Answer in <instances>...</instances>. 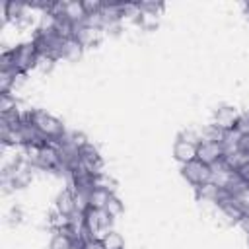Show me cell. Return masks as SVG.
I'll list each match as a JSON object with an SVG mask.
<instances>
[{
  "instance_id": "1",
  "label": "cell",
  "mask_w": 249,
  "mask_h": 249,
  "mask_svg": "<svg viewBox=\"0 0 249 249\" xmlns=\"http://www.w3.org/2000/svg\"><path fill=\"white\" fill-rule=\"evenodd\" d=\"M29 123H31L47 140H56V138H60V136L66 132V130H64V124H62L56 117H53V115H49V113H45V111H39V109L31 111Z\"/></svg>"
},
{
  "instance_id": "2",
  "label": "cell",
  "mask_w": 249,
  "mask_h": 249,
  "mask_svg": "<svg viewBox=\"0 0 249 249\" xmlns=\"http://www.w3.org/2000/svg\"><path fill=\"white\" fill-rule=\"evenodd\" d=\"M14 53V66L19 74H25L29 72L33 66H37V60H39V51L35 47L33 41L29 43H21L18 45L16 49H12Z\"/></svg>"
},
{
  "instance_id": "3",
  "label": "cell",
  "mask_w": 249,
  "mask_h": 249,
  "mask_svg": "<svg viewBox=\"0 0 249 249\" xmlns=\"http://www.w3.org/2000/svg\"><path fill=\"white\" fill-rule=\"evenodd\" d=\"M111 224H113V218H111L105 210L89 208V210L86 212V228H88V231H89L91 237L101 239V237L111 230Z\"/></svg>"
},
{
  "instance_id": "4",
  "label": "cell",
  "mask_w": 249,
  "mask_h": 249,
  "mask_svg": "<svg viewBox=\"0 0 249 249\" xmlns=\"http://www.w3.org/2000/svg\"><path fill=\"white\" fill-rule=\"evenodd\" d=\"M181 175L193 187H200L204 183H210V167L198 160H193V161L181 165Z\"/></svg>"
},
{
  "instance_id": "5",
  "label": "cell",
  "mask_w": 249,
  "mask_h": 249,
  "mask_svg": "<svg viewBox=\"0 0 249 249\" xmlns=\"http://www.w3.org/2000/svg\"><path fill=\"white\" fill-rule=\"evenodd\" d=\"M237 121H239V113H237L233 107H230V105H222V107H218V109L214 111L212 124H214L218 130L228 132V130H233V128H235Z\"/></svg>"
},
{
  "instance_id": "6",
  "label": "cell",
  "mask_w": 249,
  "mask_h": 249,
  "mask_svg": "<svg viewBox=\"0 0 249 249\" xmlns=\"http://www.w3.org/2000/svg\"><path fill=\"white\" fill-rule=\"evenodd\" d=\"M196 160L206 163L208 167L218 163L220 160H224V148L222 142H198V150H196Z\"/></svg>"
},
{
  "instance_id": "7",
  "label": "cell",
  "mask_w": 249,
  "mask_h": 249,
  "mask_svg": "<svg viewBox=\"0 0 249 249\" xmlns=\"http://www.w3.org/2000/svg\"><path fill=\"white\" fill-rule=\"evenodd\" d=\"M35 165L41 167V169H47V171H56L58 165H60V152L51 142H47L45 146L39 148Z\"/></svg>"
},
{
  "instance_id": "8",
  "label": "cell",
  "mask_w": 249,
  "mask_h": 249,
  "mask_svg": "<svg viewBox=\"0 0 249 249\" xmlns=\"http://www.w3.org/2000/svg\"><path fill=\"white\" fill-rule=\"evenodd\" d=\"M80 167L89 171V173H101V167H103V161H101V156L97 152V148L93 144H86L82 150H80Z\"/></svg>"
},
{
  "instance_id": "9",
  "label": "cell",
  "mask_w": 249,
  "mask_h": 249,
  "mask_svg": "<svg viewBox=\"0 0 249 249\" xmlns=\"http://www.w3.org/2000/svg\"><path fill=\"white\" fill-rule=\"evenodd\" d=\"M196 150H198V144L177 138V142H175V146H173V156H175V160H177L181 165H185V163L196 160Z\"/></svg>"
},
{
  "instance_id": "10",
  "label": "cell",
  "mask_w": 249,
  "mask_h": 249,
  "mask_svg": "<svg viewBox=\"0 0 249 249\" xmlns=\"http://www.w3.org/2000/svg\"><path fill=\"white\" fill-rule=\"evenodd\" d=\"M54 210H58L64 216H72L76 212V200H74V193L70 187L58 193L56 202H54Z\"/></svg>"
},
{
  "instance_id": "11",
  "label": "cell",
  "mask_w": 249,
  "mask_h": 249,
  "mask_svg": "<svg viewBox=\"0 0 249 249\" xmlns=\"http://www.w3.org/2000/svg\"><path fill=\"white\" fill-rule=\"evenodd\" d=\"M60 18H66V19H68V21H72L74 25H84L86 10H84L82 2H64L62 16H60Z\"/></svg>"
},
{
  "instance_id": "12",
  "label": "cell",
  "mask_w": 249,
  "mask_h": 249,
  "mask_svg": "<svg viewBox=\"0 0 249 249\" xmlns=\"http://www.w3.org/2000/svg\"><path fill=\"white\" fill-rule=\"evenodd\" d=\"M74 39L86 49V47H91V45H95L99 41V31L91 29V27H86V25H76Z\"/></svg>"
},
{
  "instance_id": "13",
  "label": "cell",
  "mask_w": 249,
  "mask_h": 249,
  "mask_svg": "<svg viewBox=\"0 0 249 249\" xmlns=\"http://www.w3.org/2000/svg\"><path fill=\"white\" fill-rule=\"evenodd\" d=\"M74 239L68 235V230H58L54 231V235L51 237L49 249H74Z\"/></svg>"
},
{
  "instance_id": "14",
  "label": "cell",
  "mask_w": 249,
  "mask_h": 249,
  "mask_svg": "<svg viewBox=\"0 0 249 249\" xmlns=\"http://www.w3.org/2000/svg\"><path fill=\"white\" fill-rule=\"evenodd\" d=\"M84 47L76 41V39H66L62 43V51H60V58H66V60H78L80 54H82Z\"/></svg>"
},
{
  "instance_id": "15",
  "label": "cell",
  "mask_w": 249,
  "mask_h": 249,
  "mask_svg": "<svg viewBox=\"0 0 249 249\" xmlns=\"http://www.w3.org/2000/svg\"><path fill=\"white\" fill-rule=\"evenodd\" d=\"M111 191H105V189H97L93 187L91 193H89V208H95V210H103L107 200L111 198Z\"/></svg>"
},
{
  "instance_id": "16",
  "label": "cell",
  "mask_w": 249,
  "mask_h": 249,
  "mask_svg": "<svg viewBox=\"0 0 249 249\" xmlns=\"http://www.w3.org/2000/svg\"><path fill=\"white\" fill-rule=\"evenodd\" d=\"M218 193H220V189H218L214 183H204V185L196 187V196H198V200H202V202H214V204H216Z\"/></svg>"
},
{
  "instance_id": "17",
  "label": "cell",
  "mask_w": 249,
  "mask_h": 249,
  "mask_svg": "<svg viewBox=\"0 0 249 249\" xmlns=\"http://www.w3.org/2000/svg\"><path fill=\"white\" fill-rule=\"evenodd\" d=\"M25 14V4L21 2H4V19H12L14 23L18 21V18H21Z\"/></svg>"
},
{
  "instance_id": "18",
  "label": "cell",
  "mask_w": 249,
  "mask_h": 249,
  "mask_svg": "<svg viewBox=\"0 0 249 249\" xmlns=\"http://www.w3.org/2000/svg\"><path fill=\"white\" fill-rule=\"evenodd\" d=\"M101 243L105 249H124V239L121 237L119 231L115 230H109L103 237H101Z\"/></svg>"
},
{
  "instance_id": "19",
  "label": "cell",
  "mask_w": 249,
  "mask_h": 249,
  "mask_svg": "<svg viewBox=\"0 0 249 249\" xmlns=\"http://www.w3.org/2000/svg\"><path fill=\"white\" fill-rule=\"evenodd\" d=\"M121 18L138 19L140 18V2H121Z\"/></svg>"
},
{
  "instance_id": "20",
  "label": "cell",
  "mask_w": 249,
  "mask_h": 249,
  "mask_svg": "<svg viewBox=\"0 0 249 249\" xmlns=\"http://www.w3.org/2000/svg\"><path fill=\"white\" fill-rule=\"evenodd\" d=\"M93 187H97V189H105V191H111L113 193V189H115V181L107 175V173H95L93 175Z\"/></svg>"
},
{
  "instance_id": "21",
  "label": "cell",
  "mask_w": 249,
  "mask_h": 249,
  "mask_svg": "<svg viewBox=\"0 0 249 249\" xmlns=\"http://www.w3.org/2000/svg\"><path fill=\"white\" fill-rule=\"evenodd\" d=\"M113 220L117 218V216H121V212H123V202L115 196V195H111V198L107 200V204H105V208H103Z\"/></svg>"
},
{
  "instance_id": "22",
  "label": "cell",
  "mask_w": 249,
  "mask_h": 249,
  "mask_svg": "<svg viewBox=\"0 0 249 249\" xmlns=\"http://www.w3.org/2000/svg\"><path fill=\"white\" fill-rule=\"evenodd\" d=\"M158 16H160V14H152V12H142V10H140L138 23H140L142 27H146V29L156 27V25H158Z\"/></svg>"
},
{
  "instance_id": "23",
  "label": "cell",
  "mask_w": 249,
  "mask_h": 249,
  "mask_svg": "<svg viewBox=\"0 0 249 249\" xmlns=\"http://www.w3.org/2000/svg\"><path fill=\"white\" fill-rule=\"evenodd\" d=\"M103 4H105V2H101V0H82V6H84V10H86V16H89V14H99V12L103 10Z\"/></svg>"
},
{
  "instance_id": "24",
  "label": "cell",
  "mask_w": 249,
  "mask_h": 249,
  "mask_svg": "<svg viewBox=\"0 0 249 249\" xmlns=\"http://www.w3.org/2000/svg\"><path fill=\"white\" fill-rule=\"evenodd\" d=\"M16 99L10 93H0V113H8L12 109H16Z\"/></svg>"
},
{
  "instance_id": "25",
  "label": "cell",
  "mask_w": 249,
  "mask_h": 249,
  "mask_svg": "<svg viewBox=\"0 0 249 249\" xmlns=\"http://www.w3.org/2000/svg\"><path fill=\"white\" fill-rule=\"evenodd\" d=\"M235 130L239 134H249V115H239V121L235 124Z\"/></svg>"
},
{
  "instance_id": "26",
  "label": "cell",
  "mask_w": 249,
  "mask_h": 249,
  "mask_svg": "<svg viewBox=\"0 0 249 249\" xmlns=\"http://www.w3.org/2000/svg\"><path fill=\"white\" fill-rule=\"evenodd\" d=\"M53 64H54V58L53 56H47V54H39V60H37V66L41 68V70H51L53 68Z\"/></svg>"
},
{
  "instance_id": "27",
  "label": "cell",
  "mask_w": 249,
  "mask_h": 249,
  "mask_svg": "<svg viewBox=\"0 0 249 249\" xmlns=\"http://www.w3.org/2000/svg\"><path fill=\"white\" fill-rule=\"evenodd\" d=\"M80 249H105V247H103L101 239H97V237H91V239L84 241V243L80 245Z\"/></svg>"
},
{
  "instance_id": "28",
  "label": "cell",
  "mask_w": 249,
  "mask_h": 249,
  "mask_svg": "<svg viewBox=\"0 0 249 249\" xmlns=\"http://www.w3.org/2000/svg\"><path fill=\"white\" fill-rule=\"evenodd\" d=\"M237 150L243 154H249V134H241L237 142Z\"/></svg>"
},
{
  "instance_id": "29",
  "label": "cell",
  "mask_w": 249,
  "mask_h": 249,
  "mask_svg": "<svg viewBox=\"0 0 249 249\" xmlns=\"http://www.w3.org/2000/svg\"><path fill=\"white\" fill-rule=\"evenodd\" d=\"M19 220H21V210H19V208H14V210L10 212V222H12V224H14V222L18 224Z\"/></svg>"
},
{
  "instance_id": "30",
  "label": "cell",
  "mask_w": 249,
  "mask_h": 249,
  "mask_svg": "<svg viewBox=\"0 0 249 249\" xmlns=\"http://www.w3.org/2000/svg\"><path fill=\"white\" fill-rule=\"evenodd\" d=\"M239 226L243 228V231L249 235V212H245V216L241 218V222H239Z\"/></svg>"
}]
</instances>
